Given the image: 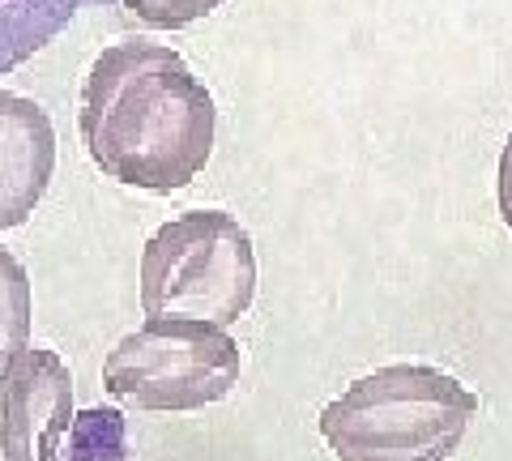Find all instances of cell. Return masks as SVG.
Masks as SVG:
<instances>
[{
    "mask_svg": "<svg viewBox=\"0 0 512 461\" xmlns=\"http://www.w3.org/2000/svg\"><path fill=\"white\" fill-rule=\"evenodd\" d=\"M252 295V240L222 210H188L163 222L141 252L146 316H192V321L231 325L252 308Z\"/></svg>",
    "mask_w": 512,
    "mask_h": 461,
    "instance_id": "cell-3",
    "label": "cell"
},
{
    "mask_svg": "<svg viewBox=\"0 0 512 461\" xmlns=\"http://www.w3.org/2000/svg\"><path fill=\"white\" fill-rule=\"evenodd\" d=\"M56 171V133L35 99L0 90V231L22 227Z\"/></svg>",
    "mask_w": 512,
    "mask_h": 461,
    "instance_id": "cell-6",
    "label": "cell"
},
{
    "mask_svg": "<svg viewBox=\"0 0 512 461\" xmlns=\"http://www.w3.org/2000/svg\"><path fill=\"white\" fill-rule=\"evenodd\" d=\"M30 346V278L13 252L0 248V380Z\"/></svg>",
    "mask_w": 512,
    "mask_h": 461,
    "instance_id": "cell-8",
    "label": "cell"
},
{
    "mask_svg": "<svg viewBox=\"0 0 512 461\" xmlns=\"http://www.w3.org/2000/svg\"><path fill=\"white\" fill-rule=\"evenodd\" d=\"M69 461H124L128 457V440H124V415L111 406L86 410L73 415L69 427Z\"/></svg>",
    "mask_w": 512,
    "mask_h": 461,
    "instance_id": "cell-9",
    "label": "cell"
},
{
    "mask_svg": "<svg viewBox=\"0 0 512 461\" xmlns=\"http://www.w3.org/2000/svg\"><path fill=\"white\" fill-rule=\"evenodd\" d=\"M94 5L111 0H0V77L26 65L77 13Z\"/></svg>",
    "mask_w": 512,
    "mask_h": 461,
    "instance_id": "cell-7",
    "label": "cell"
},
{
    "mask_svg": "<svg viewBox=\"0 0 512 461\" xmlns=\"http://www.w3.org/2000/svg\"><path fill=\"white\" fill-rule=\"evenodd\" d=\"M103 385L141 410H201L239 385V346L214 321L150 316L107 355Z\"/></svg>",
    "mask_w": 512,
    "mask_h": 461,
    "instance_id": "cell-4",
    "label": "cell"
},
{
    "mask_svg": "<svg viewBox=\"0 0 512 461\" xmlns=\"http://www.w3.org/2000/svg\"><path fill=\"white\" fill-rule=\"evenodd\" d=\"M478 397L427 363H389L320 410V436L342 461H448Z\"/></svg>",
    "mask_w": 512,
    "mask_h": 461,
    "instance_id": "cell-2",
    "label": "cell"
},
{
    "mask_svg": "<svg viewBox=\"0 0 512 461\" xmlns=\"http://www.w3.org/2000/svg\"><path fill=\"white\" fill-rule=\"evenodd\" d=\"M214 99L163 43L128 39L94 60L82 90V137L103 176L171 193L214 150Z\"/></svg>",
    "mask_w": 512,
    "mask_h": 461,
    "instance_id": "cell-1",
    "label": "cell"
},
{
    "mask_svg": "<svg viewBox=\"0 0 512 461\" xmlns=\"http://www.w3.org/2000/svg\"><path fill=\"white\" fill-rule=\"evenodd\" d=\"M73 427V376L56 351H26L0 380V453L5 461H69L60 436Z\"/></svg>",
    "mask_w": 512,
    "mask_h": 461,
    "instance_id": "cell-5",
    "label": "cell"
},
{
    "mask_svg": "<svg viewBox=\"0 0 512 461\" xmlns=\"http://www.w3.org/2000/svg\"><path fill=\"white\" fill-rule=\"evenodd\" d=\"M500 214L512 227V137H508V146L500 154Z\"/></svg>",
    "mask_w": 512,
    "mask_h": 461,
    "instance_id": "cell-11",
    "label": "cell"
},
{
    "mask_svg": "<svg viewBox=\"0 0 512 461\" xmlns=\"http://www.w3.org/2000/svg\"><path fill=\"white\" fill-rule=\"evenodd\" d=\"M128 9L137 13L146 26H158V30H180L188 22L205 18V13H214L222 0H124Z\"/></svg>",
    "mask_w": 512,
    "mask_h": 461,
    "instance_id": "cell-10",
    "label": "cell"
}]
</instances>
